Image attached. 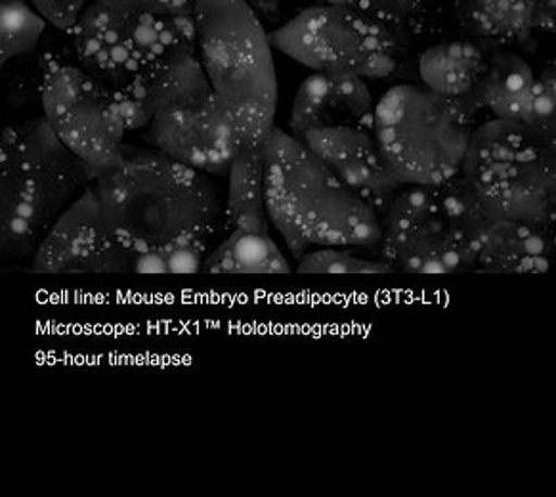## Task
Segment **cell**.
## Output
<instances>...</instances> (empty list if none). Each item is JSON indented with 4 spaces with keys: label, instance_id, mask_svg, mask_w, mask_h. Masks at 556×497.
<instances>
[{
    "label": "cell",
    "instance_id": "obj_1",
    "mask_svg": "<svg viewBox=\"0 0 556 497\" xmlns=\"http://www.w3.org/2000/svg\"><path fill=\"white\" fill-rule=\"evenodd\" d=\"M90 188L117 241L132 254L178 245L208 247L224 226L213 176L155 148L125 144L119 163L96 174Z\"/></svg>",
    "mask_w": 556,
    "mask_h": 497
},
{
    "label": "cell",
    "instance_id": "obj_2",
    "mask_svg": "<svg viewBox=\"0 0 556 497\" xmlns=\"http://www.w3.org/2000/svg\"><path fill=\"white\" fill-rule=\"evenodd\" d=\"M263 146L268 216L296 261L314 247L379 251L381 219L306 144L274 127Z\"/></svg>",
    "mask_w": 556,
    "mask_h": 497
},
{
    "label": "cell",
    "instance_id": "obj_3",
    "mask_svg": "<svg viewBox=\"0 0 556 497\" xmlns=\"http://www.w3.org/2000/svg\"><path fill=\"white\" fill-rule=\"evenodd\" d=\"M70 33L77 64L113 96L128 133L148 127L155 88L195 40L191 12L163 16L94 0Z\"/></svg>",
    "mask_w": 556,
    "mask_h": 497
},
{
    "label": "cell",
    "instance_id": "obj_4",
    "mask_svg": "<svg viewBox=\"0 0 556 497\" xmlns=\"http://www.w3.org/2000/svg\"><path fill=\"white\" fill-rule=\"evenodd\" d=\"M0 169L2 257L20 259L35 254L98 174L58 138L45 115L4 128Z\"/></svg>",
    "mask_w": 556,
    "mask_h": 497
},
{
    "label": "cell",
    "instance_id": "obj_5",
    "mask_svg": "<svg viewBox=\"0 0 556 497\" xmlns=\"http://www.w3.org/2000/svg\"><path fill=\"white\" fill-rule=\"evenodd\" d=\"M195 55L245 146L276 127L278 75L271 42L247 0H193Z\"/></svg>",
    "mask_w": 556,
    "mask_h": 497
},
{
    "label": "cell",
    "instance_id": "obj_6",
    "mask_svg": "<svg viewBox=\"0 0 556 497\" xmlns=\"http://www.w3.org/2000/svg\"><path fill=\"white\" fill-rule=\"evenodd\" d=\"M485 224L462 174L434 186H404L382 214L379 254L396 274H467L477 270Z\"/></svg>",
    "mask_w": 556,
    "mask_h": 497
},
{
    "label": "cell",
    "instance_id": "obj_7",
    "mask_svg": "<svg viewBox=\"0 0 556 497\" xmlns=\"http://www.w3.org/2000/svg\"><path fill=\"white\" fill-rule=\"evenodd\" d=\"M477 125L462 103L421 83L390 85L375 103V140L402 186H434L459 176Z\"/></svg>",
    "mask_w": 556,
    "mask_h": 497
},
{
    "label": "cell",
    "instance_id": "obj_8",
    "mask_svg": "<svg viewBox=\"0 0 556 497\" xmlns=\"http://www.w3.org/2000/svg\"><path fill=\"white\" fill-rule=\"evenodd\" d=\"M556 146L520 121L488 119L470 135L462 176L488 221L556 222Z\"/></svg>",
    "mask_w": 556,
    "mask_h": 497
},
{
    "label": "cell",
    "instance_id": "obj_9",
    "mask_svg": "<svg viewBox=\"0 0 556 497\" xmlns=\"http://www.w3.org/2000/svg\"><path fill=\"white\" fill-rule=\"evenodd\" d=\"M268 37L271 47L312 72L339 67L367 83H419V52L349 4L308 7Z\"/></svg>",
    "mask_w": 556,
    "mask_h": 497
},
{
    "label": "cell",
    "instance_id": "obj_10",
    "mask_svg": "<svg viewBox=\"0 0 556 497\" xmlns=\"http://www.w3.org/2000/svg\"><path fill=\"white\" fill-rule=\"evenodd\" d=\"M40 110L70 150L104 173L125 153L128 128L119 105L75 58L72 33L48 27L37 50Z\"/></svg>",
    "mask_w": 556,
    "mask_h": 497
},
{
    "label": "cell",
    "instance_id": "obj_11",
    "mask_svg": "<svg viewBox=\"0 0 556 497\" xmlns=\"http://www.w3.org/2000/svg\"><path fill=\"white\" fill-rule=\"evenodd\" d=\"M146 142L208 176H228L243 140L224 115L195 55L184 48L153 92Z\"/></svg>",
    "mask_w": 556,
    "mask_h": 497
},
{
    "label": "cell",
    "instance_id": "obj_12",
    "mask_svg": "<svg viewBox=\"0 0 556 497\" xmlns=\"http://www.w3.org/2000/svg\"><path fill=\"white\" fill-rule=\"evenodd\" d=\"M31 261L33 272L47 276H123L132 274L135 254L117 241L88 186L48 229Z\"/></svg>",
    "mask_w": 556,
    "mask_h": 497
},
{
    "label": "cell",
    "instance_id": "obj_13",
    "mask_svg": "<svg viewBox=\"0 0 556 497\" xmlns=\"http://www.w3.org/2000/svg\"><path fill=\"white\" fill-rule=\"evenodd\" d=\"M311 151L318 156L331 173L356 194L374 213L382 219L392 199L404 186L390 174L375 140L374 131L362 128H318L302 136Z\"/></svg>",
    "mask_w": 556,
    "mask_h": 497
},
{
    "label": "cell",
    "instance_id": "obj_14",
    "mask_svg": "<svg viewBox=\"0 0 556 497\" xmlns=\"http://www.w3.org/2000/svg\"><path fill=\"white\" fill-rule=\"evenodd\" d=\"M374 90L349 70L314 72L302 80L294 96L289 133L302 136L318 128L352 127L374 131Z\"/></svg>",
    "mask_w": 556,
    "mask_h": 497
},
{
    "label": "cell",
    "instance_id": "obj_15",
    "mask_svg": "<svg viewBox=\"0 0 556 497\" xmlns=\"http://www.w3.org/2000/svg\"><path fill=\"white\" fill-rule=\"evenodd\" d=\"M492 42L445 39L422 48L417 55V80L437 95L462 103L478 121V90L484 79Z\"/></svg>",
    "mask_w": 556,
    "mask_h": 497
},
{
    "label": "cell",
    "instance_id": "obj_16",
    "mask_svg": "<svg viewBox=\"0 0 556 497\" xmlns=\"http://www.w3.org/2000/svg\"><path fill=\"white\" fill-rule=\"evenodd\" d=\"M555 247V224L488 221L475 272L522 276L545 274Z\"/></svg>",
    "mask_w": 556,
    "mask_h": 497
},
{
    "label": "cell",
    "instance_id": "obj_17",
    "mask_svg": "<svg viewBox=\"0 0 556 497\" xmlns=\"http://www.w3.org/2000/svg\"><path fill=\"white\" fill-rule=\"evenodd\" d=\"M350 7L377 20L417 52L438 40L457 39V0H352Z\"/></svg>",
    "mask_w": 556,
    "mask_h": 497
},
{
    "label": "cell",
    "instance_id": "obj_18",
    "mask_svg": "<svg viewBox=\"0 0 556 497\" xmlns=\"http://www.w3.org/2000/svg\"><path fill=\"white\" fill-rule=\"evenodd\" d=\"M535 73L522 55L493 45L484 79L478 90L477 115L503 121H525L532 102ZM485 119V121H488Z\"/></svg>",
    "mask_w": 556,
    "mask_h": 497
},
{
    "label": "cell",
    "instance_id": "obj_19",
    "mask_svg": "<svg viewBox=\"0 0 556 497\" xmlns=\"http://www.w3.org/2000/svg\"><path fill=\"white\" fill-rule=\"evenodd\" d=\"M457 39L520 45L535 32V0H457Z\"/></svg>",
    "mask_w": 556,
    "mask_h": 497
},
{
    "label": "cell",
    "instance_id": "obj_20",
    "mask_svg": "<svg viewBox=\"0 0 556 497\" xmlns=\"http://www.w3.org/2000/svg\"><path fill=\"white\" fill-rule=\"evenodd\" d=\"M291 266L270 232L236 228L208 251L203 274L218 276H283Z\"/></svg>",
    "mask_w": 556,
    "mask_h": 497
},
{
    "label": "cell",
    "instance_id": "obj_21",
    "mask_svg": "<svg viewBox=\"0 0 556 497\" xmlns=\"http://www.w3.org/2000/svg\"><path fill=\"white\" fill-rule=\"evenodd\" d=\"M228 196L224 203V226L270 232L266 209V163L263 144L243 146L228 173Z\"/></svg>",
    "mask_w": 556,
    "mask_h": 497
},
{
    "label": "cell",
    "instance_id": "obj_22",
    "mask_svg": "<svg viewBox=\"0 0 556 497\" xmlns=\"http://www.w3.org/2000/svg\"><path fill=\"white\" fill-rule=\"evenodd\" d=\"M48 27L50 24L40 16L29 0H2V67L25 55L35 54Z\"/></svg>",
    "mask_w": 556,
    "mask_h": 497
},
{
    "label": "cell",
    "instance_id": "obj_23",
    "mask_svg": "<svg viewBox=\"0 0 556 497\" xmlns=\"http://www.w3.org/2000/svg\"><path fill=\"white\" fill-rule=\"evenodd\" d=\"M296 274L302 276H394L389 262L366 259L342 247H316L302 254L296 264Z\"/></svg>",
    "mask_w": 556,
    "mask_h": 497
},
{
    "label": "cell",
    "instance_id": "obj_24",
    "mask_svg": "<svg viewBox=\"0 0 556 497\" xmlns=\"http://www.w3.org/2000/svg\"><path fill=\"white\" fill-rule=\"evenodd\" d=\"M208 247L178 245L150 253L135 254L132 274L138 276H193L203 272Z\"/></svg>",
    "mask_w": 556,
    "mask_h": 497
},
{
    "label": "cell",
    "instance_id": "obj_25",
    "mask_svg": "<svg viewBox=\"0 0 556 497\" xmlns=\"http://www.w3.org/2000/svg\"><path fill=\"white\" fill-rule=\"evenodd\" d=\"M555 67L548 65L540 75H535L532 102L526 113L525 125L533 128L538 135L556 146V79Z\"/></svg>",
    "mask_w": 556,
    "mask_h": 497
},
{
    "label": "cell",
    "instance_id": "obj_26",
    "mask_svg": "<svg viewBox=\"0 0 556 497\" xmlns=\"http://www.w3.org/2000/svg\"><path fill=\"white\" fill-rule=\"evenodd\" d=\"M48 24L62 32H72L92 0H29Z\"/></svg>",
    "mask_w": 556,
    "mask_h": 497
},
{
    "label": "cell",
    "instance_id": "obj_27",
    "mask_svg": "<svg viewBox=\"0 0 556 497\" xmlns=\"http://www.w3.org/2000/svg\"><path fill=\"white\" fill-rule=\"evenodd\" d=\"M110 9L135 10V12H150L163 16H182L190 14L193 0H94Z\"/></svg>",
    "mask_w": 556,
    "mask_h": 497
},
{
    "label": "cell",
    "instance_id": "obj_28",
    "mask_svg": "<svg viewBox=\"0 0 556 497\" xmlns=\"http://www.w3.org/2000/svg\"><path fill=\"white\" fill-rule=\"evenodd\" d=\"M535 29L555 32V0H535Z\"/></svg>",
    "mask_w": 556,
    "mask_h": 497
}]
</instances>
